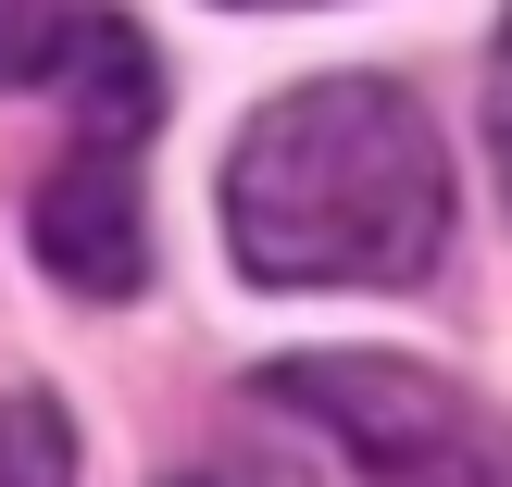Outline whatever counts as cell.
I'll return each instance as SVG.
<instances>
[{"mask_svg": "<svg viewBox=\"0 0 512 487\" xmlns=\"http://www.w3.org/2000/svg\"><path fill=\"white\" fill-rule=\"evenodd\" d=\"M450 238L438 113L388 75H313L225 150V250L263 288H413Z\"/></svg>", "mask_w": 512, "mask_h": 487, "instance_id": "1", "label": "cell"}, {"mask_svg": "<svg viewBox=\"0 0 512 487\" xmlns=\"http://www.w3.org/2000/svg\"><path fill=\"white\" fill-rule=\"evenodd\" d=\"M100 0H0V88H38V75H63L75 50H88Z\"/></svg>", "mask_w": 512, "mask_h": 487, "instance_id": "4", "label": "cell"}, {"mask_svg": "<svg viewBox=\"0 0 512 487\" xmlns=\"http://www.w3.org/2000/svg\"><path fill=\"white\" fill-rule=\"evenodd\" d=\"M488 150H500V188H512V25H500V63H488Z\"/></svg>", "mask_w": 512, "mask_h": 487, "instance_id": "6", "label": "cell"}, {"mask_svg": "<svg viewBox=\"0 0 512 487\" xmlns=\"http://www.w3.org/2000/svg\"><path fill=\"white\" fill-rule=\"evenodd\" d=\"M88 125H75V150L50 163L38 188V263L63 275L75 300H138L150 275V200H138V138H150V50L125 38V25H88Z\"/></svg>", "mask_w": 512, "mask_h": 487, "instance_id": "3", "label": "cell"}, {"mask_svg": "<svg viewBox=\"0 0 512 487\" xmlns=\"http://www.w3.org/2000/svg\"><path fill=\"white\" fill-rule=\"evenodd\" d=\"M263 400L300 413L313 438H338L350 463L388 475V487H512V450L488 438V413L450 375L388 363V350H300V363L263 375Z\"/></svg>", "mask_w": 512, "mask_h": 487, "instance_id": "2", "label": "cell"}, {"mask_svg": "<svg viewBox=\"0 0 512 487\" xmlns=\"http://www.w3.org/2000/svg\"><path fill=\"white\" fill-rule=\"evenodd\" d=\"M0 487H75V425L50 413L38 388L0 400Z\"/></svg>", "mask_w": 512, "mask_h": 487, "instance_id": "5", "label": "cell"}, {"mask_svg": "<svg viewBox=\"0 0 512 487\" xmlns=\"http://www.w3.org/2000/svg\"><path fill=\"white\" fill-rule=\"evenodd\" d=\"M250 13H275V0H250Z\"/></svg>", "mask_w": 512, "mask_h": 487, "instance_id": "7", "label": "cell"}]
</instances>
